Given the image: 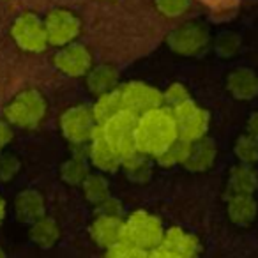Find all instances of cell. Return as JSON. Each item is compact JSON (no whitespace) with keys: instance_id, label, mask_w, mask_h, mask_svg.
<instances>
[{"instance_id":"1","label":"cell","mask_w":258,"mask_h":258,"mask_svg":"<svg viewBox=\"0 0 258 258\" xmlns=\"http://www.w3.org/2000/svg\"><path fill=\"white\" fill-rule=\"evenodd\" d=\"M177 140H179V129L170 108L159 106L138 117L137 131H135L137 152L158 159Z\"/></svg>"},{"instance_id":"2","label":"cell","mask_w":258,"mask_h":258,"mask_svg":"<svg viewBox=\"0 0 258 258\" xmlns=\"http://www.w3.org/2000/svg\"><path fill=\"white\" fill-rule=\"evenodd\" d=\"M163 237H165V230L161 226V221L145 211L133 212L122 226V244L137 247L145 253L161 246Z\"/></svg>"},{"instance_id":"3","label":"cell","mask_w":258,"mask_h":258,"mask_svg":"<svg viewBox=\"0 0 258 258\" xmlns=\"http://www.w3.org/2000/svg\"><path fill=\"white\" fill-rule=\"evenodd\" d=\"M48 111L44 96L36 89H27L18 92L8 103L4 110L6 122L22 129H34L43 122Z\"/></svg>"},{"instance_id":"4","label":"cell","mask_w":258,"mask_h":258,"mask_svg":"<svg viewBox=\"0 0 258 258\" xmlns=\"http://www.w3.org/2000/svg\"><path fill=\"white\" fill-rule=\"evenodd\" d=\"M138 117L131 111H118L106 122L99 124V133L111 147V151L118 156V159H125L137 152L135 144V131H137Z\"/></svg>"},{"instance_id":"5","label":"cell","mask_w":258,"mask_h":258,"mask_svg":"<svg viewBox=\"0 0 258 258\" xmlns=\"http://www.w3.org/2000/svg\"><path fill=\"white\" fill-rule=\"evenodd\" d=\"M97 129V122L94 118L92 108L87 104L69 106L60 115V131L68 142L75 145H83L92 140Z\"/></svg>"},{"instance_id":"6","label":"cell","mask_w":258,"mask_h":258,"mask_svg":"<svg viewBox=\"0 0 258 258\" xmlns=\"http://www.w3.org/2000/svg\"><path fill=\"white\" fill-rule=\"evenodd\" d=\"M11 36L18 48L29 53H39L48 46L44 22L34 13H22L11 27Z\"/></svg>"},{"instance_id":"7","label":"cell","mask_w":258,"mask_h":258,"mask_svg":"<svg viewBox=\"0 0 258 258\" xmlns=\"http://www.w3.org/2000/svg\"><path fill=\"white\" fill-rule=\"evenodd\" d=\"M173 118L179 129V138L187 144L202 140L207 135L209 129V113L195 101H186L172 110Z\"/></svg>"},{"instance_id":"8","label":"cell","mask_w":258,"mask_h":258,"mask_svg":"<svg viewBox=\"0 0 258 258\" xmlns=\"http://www.w3.org/2000/svg\"><path fill=\"white\" fill-rule=\"evenodd\" d=\"M43 22L44 29H46L48 44H53V46H68V44L75 43L76 37L82 32V20L66 8L50 11Z\"/></svg>"},{"instance_id":"9","label":"cell","mask_w":258,"mask_h":258,"mask_svg":"<svg viewBox=\"0 0 258 258\" xmlns=\"http://www.w3.org/2000/svg\"><path fill=\"white\" fill-rule=\"evenodd\" d=\"M118 89H120L124 110L131 111L137 117L163 106V92H159L158 89L147 85V83L129 82L125 85L118 87Z\"/></svg>"},{"instance_id":"10","label":"cell","mask_w":258,"mask_h":258,"mask_svg":"<svg viewBox=\"0 0 258 258\" xmlns=\"http://www.w3.org/2000/svg\"><path fill=\"white\" fill-rule=\"evenodd\" d=\"M166 43L179 55H197L207 46L209 32L200 23L189 22L173 29L166 37Z\"/></svg>"},{"instance_id":"11","label":"cell","mask_w":258,"mask_h":258,"mask_svg":"<svg viewBox=\"0 0 258 258\" xmlns=\"http://www.w3.org/2000/svg\"><path fill=\"white\" fill-rule=\"evenodd\" d=\"M53 64L58 71L68 76H83L92 69V55L87 46L71 43L55 53Z\"/></svg>"},{"instance_id":"12","label":"cell","mask_w":258,"mask_h":258,"mask_svg":"<svg viewBox=\"0 0 258 258\" xmlns=\"http://www.w3.org/2000/svg\"><path fill=\"white\" fill-rule=\"evenodd\" d=\"M122 226L124 221L118 216H97L90 225V237L101 247L110 249L122 242Z\"/></svg>"},{"instance_id":"13","label":"cell","mask_w":258,"mask_h":258,"mask_svg":"<svg viewBox=\"0 0 258 258\" xmlns=\"http://www.w3.org/2000/svg\"><path fill=\"white\" fill-rule=\"evenodd\" d=\"M161 247L179 258H197L200 242L193 233L184 232L182 228H170L168 232H165Z\"/></svg>"},{"instance_id":"14","label":"cell","mask_w":258,"mask_h":258,"mask_svg":"<svg viewBox=\"0 0 258 258\" xmlns=\"http://www.w3.org/2000/svg\"><path fill=\"white\" fill-rule=\"evenodd\" d=\"M89 159L97 170L101 172H115L118 170V166L122 165V161L118 159V156L111 151V147L106 144V140L103 138V135L99 133V124H97L96 133H94L92 140L89 145Z\"/></svg>"},{"instance_id":"15","label":"cell","mask_w":258,"mask_h":258,"mask_svg":"<svg viewBox=\"0 0 258 258\" xmlns=\"http://www.w3.org/2000/svg\"><path fill=\"white\" fill-rule=\"evenodd\" d=\"M15 211L22 223L32 225V223L39 221L41 218H44L43 195L36 189H23L15 200Z\"/></svg>"},{"instance_id":"16","label":"cell","mask_w":258,"mask_h":258,"mask_svg":"<svg viewBox=\"0 0 258 258\" xmlns=\"http://www.w3.org/2000/svg\"><path fill=\"white\" fill-rule=\"evenodd\" d=\"M118 71L111 64H101L87 73V89L94 96L101 97L111 90L118 89Z\"/></svg>"},{"instance_id":"17","label":"cell","mask_w":258,"mask_h":258,"mask_svg":"<svg viewBox=\"0 0 258 258\" xmlns=\"http://www.w3.org/2000/svg\"><path fill=\"white\" fill-rule=\"evenodd\" d=\"M226 212H228V218L232 219L235 225L247 226L256 218L258 204L253 198V195H232V197L228 198Z\"/></svg>"},{"instance_id":"18","label":"cell","mask_w":258,"mask_h":258,"mask_svg":"<svg viewBox=\"0 0 258 258\" xmlns=\"http://www.w3.org/2000/svg\"><path fill=\"white\" fill-rule=\"evenodd\" d=\"M216 159V145L209 138H202V140L191 144L189 156L184 161V168L191 170V172H204L212 166Z\"/></svg>"},{"instance_id":"19","label":"cell","mask_w":258,"mask_h":258,"mask_svg":"<svg viewBox=\"0 0 258 258\" xmlns=\"http://www.w3.org/2000/svg\"><path fill=\"white\" fill-rule=\"evenodd\" d=\"M226 87L237 99H253L258 96V76L249 69H237L228 76Z\"/></svg>"},{"instance_id":"20","label":"cell","mask_w":258,"mask_h":258,"mask_svg":"<svg viewBox=\"0 0 258 258\" xmlns=\"http://www.w3.org/2000/svg\"><path fill=\"white\" fill-rule=\"evenodd\" d=\"M258 187V175L249 165H237L230 172L228 177V191L232 195H253Z\"/></svg>"},{"instance_id":"21","label":"cell","mask_w":258,"mask_h":258,"mask_svg":"<svg viewBox=\"0 0 258 258\" xmlns=\"http://www.w3.org/2000/svg\"><path fill=\"white\" fill-rule=\"evenodd\" d=\"M58 237H60V230H58V225L55 223V219L44 216L39 221L30 225V239L39 247L48 249V247H51L57 242Z\"/></svg>"},{"instance_id":"22","label":"cell","mask_w":258,"mask_h":258,"mask_svg":"<svg viewBox=\"0 0 258 258\" xmlns=\"http://www.w3.org/2000/svg\"><path fill=\"white\" fill-rule=\"evenodd\" d=\"M122 110H124V106H122L120 89H115L111 92L104 94V96L97 97L96 104L92 106V113L97 124H103Z\"/></svg>"},{"instance_id":"23","label":"cell","mask_w":258,"mask_h":258,"mask_svg":"<svg viewBox=\"0 0 258 258\" xmlns=\"http://www.w3.org/2000/svg\"><path fill=\"white\" fill-rule=\"evenodd\" d=\"M87 177H89V168H87V163L83 159V156L75 154L68 161L62 163L60 179L66 184H69V186H80V184H83V180Z\"/></svg>"},{"instance_id":"24","label":"cell","mask_w":258,"mask_h":258,"mask_svg":"<svg viewBox=\"0 0 258 258\" xmlns=\"http://www.w3.org/2000/svg\"><path fill=\"white\" fill-rule=\"evenodd\" d=\"M122 166H124L129 179L135 180V182H145V180H149L151 172H152L149 158L140 154V152H135L133 156L122 159Z\"/></svg>"},{"instance_id":"25","label":"cell","mask_w":258,"mask_h":258,"mask_svg":"<svg viewBox=\"0 0 258 258\" xmlns=\"http://www.w3.org/2000/svg\"><path fill=\"white\" fill-rule=\"evenodd\" d=\"M82 186H83V195H85V198L90 204L99 205L110 198V184H108V180L104 177L89 173V177L83 180Z\"/></svg>"},{"instance_id":"26","label":"cell","mask_w":258,"mask_h":258,"mask_svg":"<svg viewBox=\"0 0 258 258\" xmlns=\"http://www.w3.org/2000/svg\"><path fill=\"white\" fill-rule=\"evenodd\" d=\"M235 156L240 159L242 165L253 166L258 161V140L249 135H242L239 140L235 142Z\"/></svg>"},{"instance_id":"27","label":"cell","mask_w":258,"mask_h":258,"mask_svg":"<svg viewBox=\"0 0 258 258\" xmlns=\"http://www.w3.org/2000/svg\"><path fill=\"white\" fill-rule=\"evenodd\" d=\"M189 149H191V144H187V142H184L179 138L168 151H165L158 158L159 165H163V166L184 165V161H186L187 156H189Z\"/></svg>"},{"instance_id":"28","label":"cell","mask_w":258,"mask_h":258,"mask_svg":"<svg viewBox=\"0 0 258 258\" xmlns=\"http://www.w3.org/2000/svg\"><path fill=\"white\" fill-rule=\"evenodd\" d=\"M191 0H154V6L159 15L166 18H177L182 16L189 9Z\"/></svg>"},{"instance_id":"29","label":"cell","mask_w":258,"mask_h":258,"mask_svg":"<svg viewBox=\"0 0 258 258\" xmlns=\"http://www.w3.org/2000/svg\"><path fill=\"white\" fill-rule=\"evenodd\" d=\"M189 99H191L189 92H187V89L182 83H172V85L163 92V106L168 104L170 110H173L175 106H179V104L186 103V101H189Z\"/></svg>"},{"instance_id":"30","label":"cell","mask_w":258,"mask_h":258,"mask_svg":"<svg viewBox=\"0 0 258 258\" xmlns=\"http://www.w3.org/2000/svg\"><path fill=\"white\" fill-rule=\"evenodd\" d=\"M20 172V161L11 154L0 156V180H13Z\"/></svg>"},{"instance_id":"31","label":"cell","mask_w":258,"mask_h":258,"mask_svg":"<svg viewBox=\"0 0 258 258\" xmlns=\"http://www.w3.org/2000/svg\"><path fill=\"white\" fill-rule=\"evenodd\" d=\"M106 258H147V253L120 242L117 246L106 249Z\"/></svg>"},{"instance_id":"32","label":"cell","mask_w":258,"mask_h":258,"mask_svg":"<svg viewBox=\"0 0 258 258\" xmlns=\"http://www.w3.org/2000/svg\"><path fill=\"white\" fill-rule=\"evenodd\" d=\"M97 216H118L120 218V204L113 198H108L97 205Z\"/></svg>"},{"instance_id":"33","label":"cell","mask_w":258,"mask_h":258,"mask_svg":"<svg viewBox=\"0 0 258 258\" xmlns=\"http://www.w3.org/2000/svg\"><path fill=\"white\" fill-rule=\"evenodd\" d=\"M13 137H15V135H13V127L6 120L0 118V151L6 149L9 144H11Z\"/></svg>"},{"instance_id":"34","label":"cell","mask_w":258,"mask_h":258,"mask_svg":"<svg viewBox=\"0 0 258 258\" xmlns=\"http://www.w3.org/2000/svg\"><path fill=\"white\" fill-rule=\"evenodd\" d=\"M247 135L258 140V111L251 115L249 120H247Z\"/></svg>"},{"instance_id":"35","label":"cell","mask_w":258,"mask_h":258,"mask_svg":"<svg viewBox=\"0 0 258 258\" xmlns=\"http://www.w3.org/2000/svg\"><path fill=\"white\" fill-rule=\"evenodd\" d=\"M147 258H179V256H175L173 253H170V251H166L165 247L159 246V247H156V249L149 251Z\"/></svg>"},{"instance_id":"36","label":"cell","mask_w":258,"mask_h":258,"mask_svg":"<svg viewBox=\"0 0 258 258\" xmlns=\"http://www.w3.org/2000/svg\"><path fill=\"white\" fill-rule=\"evenodd\" d=\"M4 218H6V202L4 198L0 197V223L4 221Z\"/></svg>"}]
</instances>
